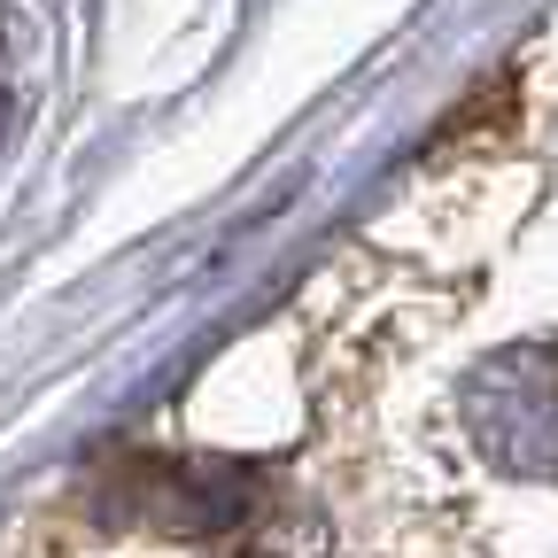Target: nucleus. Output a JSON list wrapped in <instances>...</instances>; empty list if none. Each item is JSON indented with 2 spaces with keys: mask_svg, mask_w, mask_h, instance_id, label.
Instances as JSON below:
<instances>
[{
  "mask_svg": "<svg viewBox=\"0 0 558 558\" xmlns=\"http://www.w3.org/2000/svg\"><path fill=\"white\" fill-rule=\"evenodd\" d=\"M271 497L264 473L248 465H179V458H124L117 481L101 488L109 520H148V527H186V535H226Z\"/></svg>",
  "mask_w": 558,
  "mask_h": 558,
  "instance_id": "1",
  "label": "nucleus"
},
{
  "mask_svg": "<svg viewBox=\"0 0 558 558\" xmlns=\"http://www.w3.org/2000/svg\"><path fill=\"white\" fill-rule=\"evenodd\" d=\"M218 550L209 558H326V527H318V512H248V520H233L226 535H209Z\"/></svg>",
  "mask_w": 558,
  "mask_h": 558,
  "instance_id": "2",
  "label": "nucleus"
}]
</instances>
